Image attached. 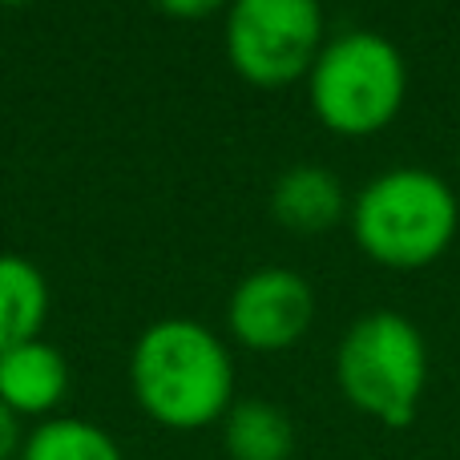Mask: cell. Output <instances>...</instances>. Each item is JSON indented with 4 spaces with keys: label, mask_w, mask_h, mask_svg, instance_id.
Returning <instances> with one entry per match:
<instances>
[{
    "label": "cell",
    "mask_w": 460,
    "mask_h": 460,
    "mask_svg": "<svg viewBox=\"0 0 460 460\" xmlns=\"http://www.w3.org/2000/svg\"><path fill=\"white\" fill-rule=\"evenodd\" d=\"M129 388L154 424L199 432L234 404V359L207 323L170 315L150 323L129 351Z\"/></svg>",
    "instance_id": "6da1fadb"
},
{
    "label": "cell",
    "mask_w": 460,
    "mask_h": 460,
    "mask_svg": "<svg viewBox=\"0 0 460 460\" xmlns=\"http://www.w3.org/2000/svg\"><path fill=\"white\" fill-rule=\"evenodd\" d=\"M460 202L440 174L396 166L376 174L351 202V234L372 262L420 270L453 246Z\"/></svg>",
    "instance_id": "7a4b0ae2"
},
{
    "label": "cell",
    "mask_w": 460,
    "mask_h": 460,
    "mask_svg": "<svg viewBox=\"0 0 460 460\" xmlns=\"http://www.w3.org/2000/svg\"><path fill=\"white\" fill-rule=\"evenodd\" d=\"M335 380L356 412L384 429H408L429 388V343L400 311H367L335 348Z\"/></svg>",
    "instance_id": "3957f363"
},
{
    "label": "cell",
    "mask_w": 460,
    "mask_h": 460,
    "mask_svg": "<svg viewBox=\"0 0 460 460\" xmlns=\"http://www.w3.org/2000/svg\"><path fill=\"white\" fill-rule=\"evenodd\" d=\"M408 93L400 49L384 32L351 29L327 37L307 73V102L319 126L343 137H372L396 121Z\"/></svg>",
    "instance_id": "277c9868"
},
{
    "label": "cell",
    "mask_w": 460,
    "mask_h": 460,
    "mask_svg": "<svg viewBox=\"0 0 460 460\" xmlns=\"http://www.w3.org/2000/svg\"><path fill=\"white\" fill-rule=\"evenodd\" d=\"M226 57L243 81L259 89H283L307 77L327 40L319 0H230Z\"/></svg>",
    "instance_id": "5b68a950"
},
{
    "label": "cell",
    "mask_w": 460,
    "mask_h": 460,
    "mask_svg": "<svg viewBox=\"0 0 460 460\" xmlns=\"http://www.w3.org/2000/svg\"><path fill=\"white\" fill-rule=\"evenodd\" d=\"M315 319V295L291 267H259L230 291L226 327L243 348L275 356L307 335Z\"/></svg>",
    "instance_id": "8992f818"
},
{
    "label": "cell",
    "mask_w": 460,
    "mask_h": 460,
    "mask_svg": "<svg viewBox=\"0 0 460 460\" xmlns=\"http://www.w3.org/2000/svg\"><path fill=\"white\" fill-rule=\"evenodd\" d=\"M69 396V359L45 340L0 351V404L16 416L49 420Z\"/></svg>",
    "instance_id": "52a82bcc"
},
{
    "label": "cell",
    "mask_w": 460,
    "mask_h": 460,
    "mask_svg": "<svg viewBox=\"0 0 460 460\" xmlns=\"http://www.w3.org/2000/svg\"><path fill=\"white\" fill-rule=\"evenodd\" d=\"M270 215L279 218V226L295 230V234L332 230L348 215L343 182L323 166H291L287 174H279L275 190H270Z\"/></svg>",
    "instance_id": "ba28073f"
},
{
    "label": "cell",
    "mask_w": 460,
    "mask_h": 460,
    "mask_svg": "<svg viewBox=\"0 0 460 460\" xmlns=\"http://www.w3.org/2000/svg\"><path fill=\"white\" fill-rule=\"evenodd\" d=\"M230 460H291L295 420L270 400H234L218 420Z\"/></svg>",
    "instance_id": "9c48e42d"
},
{
    "label": "cell",
    "mask_w": 460,
    "mask_h": 460,
    "mask_svg": "<svg viewBox=\"0 0 460 460\" xmlns=\"http://www.w3.org/2000/svg\"><path fill=\"white\" fill-rule=\"evenodd\" d=\"M49 319V283L37 262L0 254V351L40 340Z\"/></svg>",
    "instance_id": "30bf717a"
},
{
    "label": "cell",
    "mask_w": 460,
    "mask_h": 460,
    "mask_svg": "<svg viewBox=\"0 0 460 460\" xmlns=\"http://www.w3.org/2000/svg\"><path fill=\"white\" fill-rule=\"evenodd\" d=\"M16 460H126V453L102 424L81 416H49L24 437Z\"/></svg>",
    "instance_id": "8fae6325"
},
{
    "label": "cell",
    "mask_w": 460,
    "mask_h": 460,
    "mask_svg": "<svg viewBox=\"0 0 460 460\" xmlns=\"http://www.w3.org/2000/svg\"><path fill=\"white\" fill-rule=\"evenodd\" d=\"M162 13L178 16V21H199V16H210L215 8L230 4V0H154Z\"/></svg>",
    "instance_id": "7c38bea8"
},
{
    "label": "cell",
    "mask_w": 460,
    "mask_h": 460,
    "mask_svg": "<svg viewBox=\"0 0 460 460\" xmlns=\"http://www.w3.org/2000/svg\"><path fill=\"white\" fill-rule=\"evenodd\" d=\"M24 445V432H21V416L8 412L4 404H0V460H16Z\"/></svg>",
    "instance_id": "4fadbf2b"
},
{
    "label": "cell",
    "mask_w": 460,
    "mask_h": 460,
    "mask_svg": "<svg viewBox=\"0 0 460 460\" xmlns=\"http://www.w3.org/2000/svg\"><path fill=\"white\" fill-rule=\"evenodd\" d=\"M0 4H29V0H0Z\"/></svg>",
    "instance_id": "5bb4252c"
}]
</instances>
